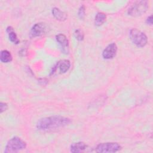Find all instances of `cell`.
<instances>
[{
  "label": "cell",
  "mask_w": 153,
  "mask_h": 153,
  "mask_svg": "<svg viewBox=\"0 0 153 153\" xmlns=\"http://www.w3.org/2000/svg\"><path fill=\"white\" fill-rule=\"evenodd\" d=\"M71 122L70 118L62 116H51L45 117L38 121L36 127L39 130H48L63 127L69 124Z\"/></svg>",
  "instance_id": "obj_1"
},
{
  "label": "cell",
  "mask_w": 153,
  "mask_h": 153,
  "mask_svg": "<svg viewBox=\"0 0 153 153\" xmlns=\"http://www.w3.org/2000/svg\"><path fill=\"white\" fill-rule=\"evenodd\" d=\"M26 148V143L20 137L14 136L11 138L7 143L4 152L12 153L17 152Z\"/></svg>",
  "instance_id": "obj_2"
},
{
  "label": "cell",
  "mask_w": 153,
  "mask_h": 153,
  "mask_svg": "<svg viewBox=\"0 0 153 153\" xmlns=\"http://www.w3.org/2000/svg\"><path fill=\"white\" fill-rule=\"evenodd\" d=\"M129 36L133 43L138 47H143L148 42V38L145 33L136 28L130 30Z\"/></svg>",
  "instance_id": "obj_3"
},
{
  "label": "cell",
  "mask_w": 153,
  "mask_h": 153,
  "mask_svg": "<svg viewBox=\"0 0 153 153\" xmlns=\"http://www.w3.org/2000/svg\"><path fill=\"white\" fill-rule=\"evenodd\" d=\"M148 8L147 1H139L134 3L128 10V14L133 17H137L144 14Z\"/></svg>",
  "instance_id": "obj_4"
},
{
  "label": "cell",
  "mask_w": 153,
  "mask_h": 153,
  "mask_svg": "<svg viewBox=\"0 0 153 153\" xmlns=\"http://www.w3.org/2000/svg\"><path fill=\"white\" fill-rule=\"evenodd\" d=\"M121 146L117 142H105L97 145L96 151L100 153L116 152L121 149Z\"/></svg>",
  "instance_id": "obj_5"
},
{
  "label": "cell",
  "mask_w": 153,
  "mask_h": 153,
  "mask_svg": "<svg viewBox=\"0 0 153 153\" xmlns=\"http://www.w3.org/2000/svg\"><path fill=\"white\" fill-rule=\"evenodd\" d=\"M47 26L44 23L35 24L30 30V35L32 37H36L45 34L47 31Z\"/></svg>",
  "instance_id": "obj_6"
},
{
  "label": "cell",
  "mask_w": 153,
  "mask_h": 153,
  "mask_svg": "<svg viewBox=\"0 0 153 153\" xmlns=\"http://www.w3.org/2000/svg\"><path fill=\"white\" fill-rule=\"evenodd\" d=\"M71 63L69 60H62L59 61L53 67L51 71V74H53L57 71L58 69L60 74H64L70 68Z\"/></svg>",
  "instance_id": "obj_7"
},
{
  "label": "cell",
  "mask_w": 153,
  "mask_h": 153,
  "mask_svg": "<svg viewBox=\"0 0 153 153\" xmlns=\"http://www.w3.org/2000/svg\"><path fill=\"white\" fill-rule=\"evenodd\" d=\"M117 51V46L115 43L112 42L108 45L102 52V57L105 59H111L114 58Z\"/></svg>",
  "instance_id": "obj_8"
},
{
  "label": "cell",
  "mask_w": 153,
  "mask_h": 153,
  "mask_svg": "<svg viewBox=\"0 0 153 153\" xmlns=\"http://www.w3.org/2000/svg\"><path fill=\"white\" fill-rule=\"evenodd\" d=\"M56 39L57 42L63 49V51L68 52L69 41L67 37L62 33H59L56 36Z\"/></svg>",
  "instance_id": "obj_9"
},
{
  "label": "cell",
  "mask_w": 153,
  "mask_h": 153,
  "mask_svg": "<svg viewBox=\"0 0 153 153\" xmlns=\"http://www.w3.org/2000/svg\"><path fill=\"white\" fill-rule=\"evenodd\" d=\"M87 145L82 142L73 143L70 146V151L73 153H78L84 151L87 148Z\"/></svg>",
  "instance_id": "obj_10"
},
{
  "label": "cell",
  "mask_w": 153,
  "mask_h": 153,
  "mask_svg": "<svg viewBox=\"0 0 153 153\" xmlns=\"http://www.w3.org/2000/svg\"><path fill=\"white\" fill-rule=\"evenodd\" d=\"M51 13L54 17L57 20L63 22L66 20L68 18L67 14L65 12L62 11L59 8L54 7L53 8H52Z\"/></svg>",
  "instance_id": "obj_11"
},
{
  "label": "cell",
  "mask_w": 153,
  "mask_h": 153,
  "mask_svg": "<svg viewBox=\"0 0 153 153\" xmlns=\"http://www.w3.org/2000/svg\"><path fill=\"white\" fill-rule=\"evenodd\" d=\"M6 32L8 33V38L11 42L15 44H18L20 42V40L17 37L16 33L15 32L14 29L11 26H8L6 29Z\"/></svg>",
  "instance_id": "obj_12"
},
{
  "label": "cell",
  "mask_w": 153,
  "mask_h": 153,
  "mask_svg": "<svg viewBox=\"0 0 153 153\" xmlns=\"http://www.w3.org/2000/svg\"><path fill=\"white\" fill-rule=\"evenodd\" d=\"M12 59H13L12 55L9 51L7 50H3L1 51L0 60L2 63H7L10 62L12 60Z\"/></svg>",
  "instance_id": "obj_13"
},
{
  "label": "cell",
  "mask_w": 153,
  "mask_h": 153,
  "mask_svg": "<svg viewBox=\"0 0 153 153\" xmlns=\"http://www.w3.org/2000/svg\"><path fill=\"white\" fill-rule=\"evenodd\" d=\"M106 16L103 13H97L94 18V24L97 26H100L102 25L106 21Z\"/></svg>",
  "instance_id": "obj_14"
},
{
  "label": "cell",
  "mask_w": 153,
  "mask_h": 153,
  "mask_svg": "<svg viewBox=\"0 0 153 153\" xmlns=\"http://www.w3.org/2000/svg\"><path fill=\"white\" fill-rule=\"evenodd\" d=\"M74 36L78 41H82L84 38V33L81 29H76L74 32Z\"/></svg>",
  "instance_id": "obj_15"
},
{
  "label": "cell",
  "mask_w": 153,
  "mask_h": 153,
  "mask_svg": "<svg viewBox=\"0 0 153 153\" xmlns=\"http://www.w3.org/2000/svg\"><path fill=\"white\" fill-rule=\"evenodd\" d=\"M78 16L79 17V19H84L85 16V7L84 5H82L79 10H78Z\"/></svg>",
  "instance_id": "obj_16"
},
{
  "label": "cell",
  "mask_w": 153,
  "mask_h": 153,
  "mask_svg": "<svg viewBox=\"0 0 153 153\" xmlns=\"http://www.w3.org/2000/svg\"><path fill=\"white\" fill-rule=\"evenodd\" d=\"M8 108V105L5 102H1L0 103V112L2 113L3 112L5 111Z\"/></svg>",
  "instance_id": "obj_17"
},
{
  "label": "cell",
  "mask_w": 153,
  "mask_h": 153,
  "mask_svg": "<svg viewBox=\"0 0 153 153\" xmlns=\"http://www.w3.org/2000/svg\"><path fill=\"white\" fill-rule=\"evenodd\" d=\"M146 22L148 25H152V15H151V16H149V17H147Z\"/></svg>",
  "instance_id": "obj_18"
}]
</instances>
